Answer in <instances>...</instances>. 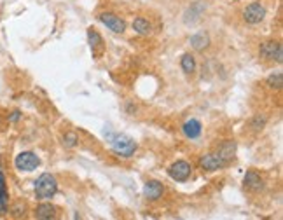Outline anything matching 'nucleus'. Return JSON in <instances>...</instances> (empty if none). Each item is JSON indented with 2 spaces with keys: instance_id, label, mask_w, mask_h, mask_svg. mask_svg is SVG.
I'll return each instance as SVG.
<instances>
[{
  "instance_id": "obj_1",
  "label": "nucleus",
  "mask_w": 283,
  "mask_h": 220,
  "mask_svg": "<svg viewBox=\"0 0 283 220\" xmlns=\"http://www.w3.org/2000/svg\"><path fill=\"white\" fill-rule=\"evenodd\" d=\"M58 192V182L51 173H42L35 182V196L38 200H51Z\"/></svg>"
},
{
  "instance_id": "obj_2",
  "label": "nucleus",
  "mask_w": 283,
  "mask_h": 220,
  "mask_svg": "<svg viewBox=\"0 0 283 220\" xmlns=\"http://www.w3.org/2000/svg\"><path fill=\"white\" fill-rule=\"evenodd\" d=\"M110 144H112V148L118 156L121 158H132L136 150V142L133 140L132 136L128 134H122V133H118L110 138Z\"/></svg>"
},
{
  "instance_id": "obj_3",
  "label": "nucleus",
  "mask_w": 283,
  "mask_h": 220,
  "mask_svg": "<svg viewBox=\"0 0 283 220\" xmlns=\"http://www.w3.org/2000/svg\"><path fill=\"white\" fill-rule=\"evenodd\" d=\"M259 56L262 60H270V62H283V48L280 42H274V40H268L262 42L259 48Z\"/></svg>"
},
{
  "instance_id": "obj_4",
  "label": "nucleus",
  "mask_w": 283,
  "mask_h": 220,
  "mask_svg": "<svg viewBox=\"0 0 283 220\" xmlns=\"http://www.w3.org/2000/svg\"><path fill=\"white\" fill-rule=\"evenodd\" d=\"M14 166H16L20 172H34V170H37L38 166H40V159L37 158V154L26 150V152H21V154L16 156Z\"/></svg>"
},
{
  "instance_id": "obj_5",
  "label": "nucleus",
  "mask_w": 283,
  "mask_h": 220,
  "mask_svg": "<svg viewBox=\"0 0 283 220\" xmlns=\"http://www.w3.org/2000/svg\"><path fill=\"white\" fill-rule=\"evenodd\" d=\"M266 18V7L259 2H252L243 9V20L248 24H259Z\"/></svg>"
},
{
  "instance_id": "obj_6",
  "label": "nucleus",
  "mask_w": 283,
  "mask_h": 220,
  "mask_svg": "<svg viewBox=\"0 0 283 220\" xmlns=\"http://www.w3.org/2000/svg\"><path fill=\"white\" fill-rule=\"evenodd\" d=\"M190 173H192V166L187 161H175L168 168L170 178H173L175 182H186V180H189Z\"/></svg>"
},
{
  "instance_id": "obj_7",
  "label": "nucleus",
  "mask_w": 283,
  "mask_h": 220,
  "mask_svg": "<svg viewBox=\"0 0 283 220\" xmlns=\"http://www.w3.org/2000/svg\"><path fill=\"white\" fill-rule=\"evenodd\" d=\"M98 20H100L108 30L114 32V34H122V32L126 30L124 20L119 18L118 14H114V12H102L100 16H98Z\"/></svg>"
},
{
  "instance_id": "obj_8",
  "label": "nucleus",
  "mask_w": 283,
  "mask_h": 220,
  "mask_svg": "<svg viewBox=\"0 0 283 220\" xmlns=\"http://www.w3.org/2000/svg\"><path fill=\"white\" fill-rule=\"evenodd\" d=\"M88 40H90V46H91V52H93L94 58H102L105 52V42L102 38V35L98 34V30L94 28H90L88 30Z\"/></svg>"
},
{
  "instance_id": "obj_9",
  "label": "nucleus",
  "mask_w": 283,
  "mask_h": 220,
  "mask_svg": "<svg viewBox=\"0 0 283 220\" xmlns=\"http://www.w3.org/2000/svg\"><path fill=\"white\" fill-rule=\"evenodd\" d=\"M200 166L204 172H217V170L224 168L226 162L215 152V154H204L203 158H200Z\"/></svg>"
},
{
  "instance_id": "obj_10",
  "label": "nucleus",
  "mask_w": 283,
  "mask_h": 220,
  "mask_svg": "<svg viewBox=\"0 0 283 220\" xmlns=\"http://www.w3.org/2000/svg\"><path fill=\"white\" fill-rule=\"evenodd\" d=\"M243 184H245L246 189L252 190V192H259V190L264 189L262 176H260L256 170H248V172H246L245 178H243Z\"/></svg>"
},
{
  "instance_id": "obj_11",
  "label": "nucleus",
  "mask_w": 283,
  "mask_h": 220,
  "mask_svg": "<svg viewBox=\"0 0 283 220\" xmlns=\"http://www.w3.org/2000/svg\"><path fill=\"white\" fill-rule=\"evenodd\" d=\"M162 192H164V187H162V184L158 182V180H148L144 186V196L150 201L159 200V198L162 196Z\"/></svg>"
},
{
  "instance_id": "obj_12",
  "label": "nucleus",
  "mask_w": 283,
  "mask_h": 220,
  "mask_svg": "<svg viewBox=\"0 0 283 220\" xmlns=\"http://www.w3.org/2000/svg\"><path fill=\"white\" fill-rule=\"evenodd\" d=\"M217 156L226 162V166H228L236 156V142L228 140V142H224V144H220V147H218V150H217Z\"/></svg>"
},
{
  "instance_id": "obj_13",
  "label": "nucleus",
  "mask_w": 283,
  "mask_h": 220,
  "mask_svg": "<svg viewBox=\"0 0 283 220\" xmlns=\"http://www.w3.org/2000/svg\"><path fill=\"white\" fill-rule=\"evenodd\" d=\"M7 210H9V192H7L6 175H4V170L0 166V215L7 214Z\"/></svg>"
},
{
  "instance_id": "obj_14",
  "label": "nucleus",
  "mask_w": 283,
  "mask_h": 220,
  "mask_svg": "<svg viewBox=\"0 0 283 220\" xmlns=\"http://www.w3.org/2000/svg\"><path fill=\"white\" fill-rule=\"evenodd\" d=\"M190 46H192L196 51H203L210 46V35L206 32H196V34L190 37Z\"/></svg>"
},
{
  "instance_id": "obj_15",
  "label": "nucleus",
  "mask_w": 283,
  "mask_h": 220,
  "mask_svg": "<svg viewBox=\"0 0 283 220\" xmlns=\"http://www.w3.org/2000/svg\"><path fill=\"white\" fill-rule=\"evenodd\" d=\"M35 218L38 220H51L56 218V208L49 203H42L35 208Z\"/></svg>"
},
{
  "instance_id": "obj_16",
  "label": "nucleus",
  "mask_w": 283,
  "mask_h": 220,
  "mask_svg": "<svg viewBox=\"0 0 283 220\" xmlns=\"http://www.w3.org/2000/svg\"><path fill=\"white\" fill-rule=\"evenodd\" d=\"M182 131H184V134H186L187 138L194 140V138H198L201 134V122L198 119H189L182 126Z\"/></svg>"
},
{
  "instance_id": "obj_17",
  "label": "nucleus",
  "mask_w": 283,
  "mask_h": 220,
  "mask_svg": "<svg viewBox=\"0 0 283 220\" xmlns=\"http://www.w3.org/2000/svg\"><path fill=\"white\" fill-rule=\"evenodd\" d=\"M133 30L140 35H148L152 32V26L145 18H135V21H133Z\"/></svg>"
},
{
  "instance_id": "obj_18",
  "label": "nucleus",
  "mask_w": 283,
  "mask_h": 220,
  "mask_svg": "<svg viewBox=\"0 0 283 220\" xmlns=\"http://www.w3.org/2000/svg\"><path fill=\"white\" fill-rule=\"evenodd\" d=\"M180 66H182V70L186 74H194V70H196V60H194V56L192 54H184L182 56V60H180Z\"/></svg>"
},
{
  "instance_id": "obj_19",
  "label": "nucleus",
  "mask_w": 283,
  "mask_h": 220,
  "mask_svg": "<svg viewBox=\"0 0 283 220\" xmlns=\"http://www.w3.org/2000/svg\"><path fill=\"white\" fill-rule=\"evenodd\" d=\"M268 86L270 88H273V90H278L280 91L282 88H283V74L282 72H274V74H271L270 77H268Z\"/></svg>"
},
{
  "instance_id": "obj_20",
  "label": "nucleus",
  "mask_w": 283,
  "mask_h": 220,
  "mask_svg": "<svg viewBox=\"0 0 283 220\" xmlns=\"http://www.w3.org/2000/svg\"><path fill=\"white\" fill-rule=\"evenodd\" d=\"M264 126H266V117L264 116H254V119L250 120V128L256 131H260Z\"/></svg>"
},
{
  "instance_id": "obj_21",
  "label": "nucleus",
  "mask_w": 283,
  "mask_h": 220,
  "mask_svg": "<svg viewBox=\"0 0 283 220\" xmlns=\"http://www.w3.org/2000/svg\"><path fill=\"white\" fill-rule=\"evenodd\" d=\"M24 203L23 201H18L16 204H14L12 208H10V214H12V217H23L24 215Z\"/></svg>"
},
{
  "instance_id": "obj_22",
  "label": "nucleus",
  "mask_w": 283,
  "mask_h": 220,
  "mask_svg": "<svg viewBox=\"0 0 283 220\" xmlns=\"http://www.w3.org/2000/svg\"><path fill=\"white\" fill-rule=\"evenodd\" d=\"M63 144H65L66 147H76V145L79 144V140H77V134L76 133H66L65 136H63Z\"/></svg>"
},
{
  "instance_id": "obj_23",
  "label": "nucleus",
  "mask_w": 283,
  "mask_h": 220,
  "mask_svg": "<svg viewBox=\"0 0 283 220\" xmlns=\"http://www.w3.org/2000/svg\"><path fill=\"white\" fill-rule=\"evenodd\" d=\"M20 116H21L20 110H14V112H10L9 120H10V122H18V120H20Z\"/></svg>"
}]
</instances>
